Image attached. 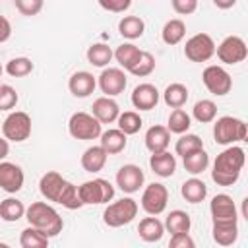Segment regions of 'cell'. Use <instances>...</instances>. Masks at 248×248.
Segmentation results:
<instances>
[{
  "label": "cell",
  "instance_id": "cell-49",
  "mask_svg": "<svg viewBox=\"0 0 248 248\" xmlns=\"http://www.w3.org/2000/svg\"><path fill=\"white\" fill-rule=\"evenodd\" d=\"M8 153H10V143L6 138H0V161H4L8 157Z\"/></svg>",
  "mask_w": 248,
  "mask_h": 248
},
{
  "label": "cell",
  "instance_id": "cell-33",
  "mask_svg": "<svg viewBox=\"0 0 248 248\" xmlns=\"http://www.w3.org/2000/svg\"><path fill=\"white\" fill-rule=\"evenodd\" d=\"M85 56H87V62H89L91 66L107 68L108 62L112 60V48H110L108 45H105V43H93V45L87 48Z\"/></svg>",
  "mask_w": 248,
  "mask_h": 248
},
{
  "label": "cell",
  "instance_id": "cell-22",
  "mask_svg": "<svg viewBox=\"0 0 248 248\" xmlns=\"http://www.w3.org/2000/svg\"><path fill=\"white\" fill-rule=\"evenodd\" d=\"M145 147L151 151V153H159V151H165L170 143V132L167 130V126H161V124H155L151 126L147 132H145Z\"/></svg>",
  "mask_w": 248,
  "mask_h": 248
},
{
  "label": "cell",
  "instance_id": "cell-48",
  "mask_svg": "<svg viewBox=\"0 0 248 248\" xmlns=\"http://www.w3.org/2000/svg\"><path fill=\"white\" fill-rule=\"evenodd\" d=\"M10 37H12V23L8 17L0 14V43H6Z\"/></svg>",
  "mask_w": 248,
  "mask_h": 248
},
{
  "label": "cell",
  "instance_id": "cell-11",
  "mask_svg": "<svg viewBox=\"0 0 248 248\" xmlns=\"http://www.w3.org/2000/svg\"><path fill=\"white\" fill-rule=\"evenodd\" d=\"M167 202H169V190L165 184L161 182H151L143 188L141 194V209L147 215H161L167 209Z\"/></svg>",
  "mask_w": 248,
  "mask_h": 248
},
{
  "label": "cell",
  "instance_id": "cell-25",
  "mask_svg": "<svg viewBox=\"0 0 248 248\" xmlns=\"http://www.w3.org/2000/svg\"><path fill=\"white\" fill-rule=\"evenodd\" d=\"M180 194H182V198H184L188 203H200V202H203L205 196H207V186H205V182H203L202 178L192 176V178H188V180L182 182Z\"/></svg>",
  "mask_w": 248,
  "mask_h": 248
},
{
  "label": "cell",
  "instance_id": "cell-6",
  "mask_svg": "<svg viewBox=\"0 0 248 248\" xmlns=\"http://www.w3.org/2000/svg\"><path fill=\"white\" fill-rule=\"evenodd\" d=\"M101 122L89 114V112H74L68 120V132L74 140H81V141H89V140H97L101 136Z\"/></svg>",
  "mask_w": 248,
  "mask_h": 248
},
{
  "label": "cell",
  "instance_id": "cell-19",
  "mask_svg": "<svg viewBox=\"0 0 248 248\" xmlns=\"http://www.w3.org/2000/svg\"><path fill=\"white\" fill-rule=\"evenodd\" d=\"M91 114L101 122V124H112L116 122L118 114H120V107L118 103L112 99V97H99L93 101V107H91Z\"/></svg>",
  "mask_w": 248,
  "mask_h": 248
},
{
  "label": "cell",
  "instance_id": "cell-4",
  "mask_svg": "<svg viewBox=\"0 0 248 248\" xmlns=\"http://www.w3.org/2000/svg\"><path fill=\"white\" fill-rule=\"evenodd\" d=\"M248 136L244 120L236 116H221L213 124V138L219 145H232L238 141H244Z\"/></svg>",
  "mask_w": 248,
  "mask_h": 248
},
{
  "label": "cell",
  "instance_id": "cell-21",
  "mask_svg": "<svg viewBox=\"0 0 248 248\" xmlns=\"http://www.w3.org/2000/svg\"><path fill=\"white\" fill-rule=\"evenodd\" d=\"M99 138H101L99 145L107 151V155H118L128 145V136L122 130H118V128H110L107 132H101Z\"/></svg>",
  "mask_w": 248,
  "mask_h": 248
},
{
  "label": "cell",
  "instance_id": "cell-43",
  "mask_svg": "<svg viewBox=\"0 0 248 248\" xmlns=\"http://www.w3.org/2000/svg\"><path fill=\"white\" fill-rule=\"evenodd\" d=\"M19 97H17V91L12 87V85H6L2 83L0 85V110H12L16 105H17Z\"/></svg>",
  "mask_w": 248,
  "mask_h": 248
},
{
  "label": "cell",
  "instance_id": "cell-34",
  "mask_svg": "<svg viewBox=\"0 0 248 248\" xmlns=\"http://www.w3.org/2000/svg\"><path fill=\"white\" fill-rule=\"evenodd\" d=\"M25 217V205L17 198H6L0 202V219L6 223H16Z\"/></svg>",
  "mask_w": 248,
  "mask_h": 248
},
{
  "label": "cell",
  "instance_id": "cell-45",
  "mask_svg": "<svg viewBox=\"0 0 248 248\" xmlns=\"http://www.w3.org/2000/svg\"><path fill=\"white\" fill-rule=\"evenodd\" d=\"M97 2L103 10L112 12V14H124L132 6V0H97Z\"/></svg>",
  "mask_w": 248,
  "mask_h": 248
},
{
  "label": "cell",
  "instance_id": "cell-37",
  "mask_svg": "<svg viewBox=\"0 0 248 248\" xmlns=\"http://www.w3.org/2000/svg\"><path fill=\"white\" fill-rule=\"evenodd\" d=\"M192 116L200 122V124H209L217 118V105L211 99H202L194 105L192 108Z\"/></svg>",
  "mask_w": 248,
  "mask_h": 248
},
{
  "label": "cell",
  "instance_id": "cell-27",
  "mask_svg": "<svg viewBox=\"0 0 248 248\" xmlns=\"http://www.w3.org/2000/svg\"><path fill=\"white\" fill-rule=\"evenodd\" d=\"M140 54H141V50H140V46H136L134 43H122L120 46H116V50H112V58H114V60L118 62V66H120L122 70H126V72L138 62Z\"/></svg>",
  "mask_w": 248,
  "mask_h": 248
},
{
  "label": "cell",
  "instance_id": "cell-23",
  "mask_svg": "<svg viewBox=\"0 0 248 248\" xmlns=\"http://www.w3.org/2000/svg\"><path fill=\"white\" fill-rule=\"evenodd\" d=\"M107 159H108V155L101 145H91V147H87L83 151L79 163H81L85 172H93L95 174V172L103 170V167L107 165Z\"/></svg>",
  "mask_w": 248,
  "mask_h": 248
},
{
  "label": "cell",
  "instance_id": "cell-8",
  "mask_svg": "<svg viewBox=\"0 0 248 248\" xmlns=\"http://www.w3.org/2000/svg\"><path fill=\"white\" fill-rule=\"evenodd\" d=\"M215 54V41L207 33H196L192 35L184 45V56L190 62H207Z\"/></svg>",
  "mask_w": 248,
  "mask_h": 248
},
{
  "label": "cell",
  "instance_id": "cell-2",
  "mask_svg": "<svg viewBox=\"0 0 248 248\" xmlns=\"http://www.w3.org/2000/svg\"><path fill=\"white\" fill-rule=\"evenodd\" d=\"M25 219L31 227L43 231L48 238L58 236L64 229L60 213L46 202H33L29 207H25Z\"/></svg>",
  "mask_w": 248,
  "mask_h": 248
},
{
  "label": "cell",
  "instance_id": "cell-26",
  "mask_svg": "<svg viewBox=\"0 0 248 248\" xmlns=\"http://www.w3.org/2000/svg\"><path fill=\"white\" fill-rule=\"evenodd\" d=\"M184 37H186V23L182 19H178V17L169 19L161 29V39L169 46H174V45L182 43Z\"/></svg>",
  "mask_w": 248,
  "mask_h": 248
},
{
  "label": "cell",
  "instance_id": "cell-47",
  "mask_svg": "<svg viewBox=\"0 0 248 248\" xmlns=\"http://www.w3.org/2000/svg\"><path fill=\"white\" fill-rule=\"evenodd\" d=\"M170 6L180 16H190L198 10V0H170Z\"/></svg>",
  "mask_w": 248,
  "mask_h": 248
},
{
  "label": "cell",
  "instance_id": "cell-41",
  "mask_svg": "<svg viewBox=\"0 0 248 248\" xmlns=\"http://www.w3.org/2000/svg\"><path fill=\"white\" fill-rule=\"evenodd\" d=\"M153 70H155V56H153L151 52H147V50H141L138 62H136L128 72H130L132 76H136V78H145V76L153 74Z\"/></svg>",
  "mask_w": 248,
  "mask_h": 248
},
{
  "label": "cell",
  "instance_id": "cell-10",
  "mask_svg": "<svg viewBox=\"0 0 248 248\" xmlns=\"http://www.w3.org/2000/svg\"><path fill=\"white\" fill-rule=\"evenodd\" d=\"M215 54L223 64H238L244 62L248 56V46L244 43L242 37L238 35H229L225 37L217 46H215Z\"/></svg>",
  "mask_w": 248,
  "mask_h": 248
},
{
  "label": "cell",
  "instance_id": "cell-15",
  "mask_svg": "<svg viewBox=\"0 0 248 248\" xmlns=\"http://www.w3.org/2000/svg\"><path fill=\"white\" fill-rule=\"evenodd\" d=\"M25 174L19 165L10 161H0V190L8 194H16L23 188Z\"/></svg>",
  "mask_w": 248,
  "mask_h": 248
},
{
  "label": "cell",
  "instance_id": "cell-39",
  "mask_svg": "<svg viewBox=\"0 0 248 248\" xmlns=\"http://www.w3.org/2000/svg\"><path fill=\"white\" fill-rule=\"evenodd\" d=\"M33 68H35V64L31 62V58H27V56H16V58H12L4 66V72L8 76H12V78H25V76H29L33 72Z\"/></svg>",
  "mask_w": 248,
  "mask_h": 248
},
{
  "label": "cell",
  "instance_id": "cell-46",
  "mask_svg": "<svg viewBox=\"0 0 248 248\" xmlns=\"http://www.w3.org/2000/svg\"><path fill=\"white\" fill-rule=\"evenodd\" d=\"M169 246L170 248H194L196 242L190 236V232H176V234H170Z\"/></svg>",
  "mask_w": 248,
  "mask_h": 248
},
{
  "label": "cell",
  "instance_id": "cell-31",
  "mask_svg": "<svg viewBox=\"0 0 248 248\" xmlns=\"http://www.w3.org/2000/svg\"><path fill=\"white\" fill-rule=\"evenodd\" d=\"M165 231H169L170 234H176V232H190V227H192V219L186 211L182 209H172L167 219H165Z\"/></svg>",
  "mask_w": 248,
  "mask_h": 248
},
{
  "label": "cell",
  "instance_id": "cell-28",
  "mask_svg": "<svg viewBox=\"0 0 248 248\" xmlns=\"http://www.w3.org/2000/svg\"><path fill=\"white\" fill-rule=\"evenodd\" d=\"M143 31H145V21L140 16H124L118 21V33L128 41L140 39Z\"/></svg>",
  "mask_w": 248,
  "mask_h": 248
},
{
  "label": "cell",
  "instance_id": "cell-42",
  "mask_svg": "<svg viewBox=\"0 0 248 248\" xmlns=\"http://www.w3.org/2000/svg\"><path fill=\"white\" fill-rule=\"evenodd\" d=\"M58 203L62 207H66V209H72V211L83 207V203L79 200V194H78V186L68 180L66 186H64V190H62V194H60V198H58Z\"/></svg>",
  "mask_w": 248,
  "mask_h": 248
},
{
  "label": "cell",
  "instance_id": "cell-24",
  "mask_svg": "<svg viewBox=\"0 0 248 248\" xmlns=\"http://www.w3.org/2000/svg\"><path fill=\"white\" fill-rule=\"evenodd\" d=\"M138 234L143 242H159L165 234V225H163V221L157 219V215L145 217L138 225Z\"/></svg>",
  "mask_w": 248,
  "mask_h": 248
},
{
  "label": "cell",
  "instance_id": "cell-38",
  "mask_svg": "<svg viewBox=\"0 0 248 248\" xmlns=\"http://www.w3.org/2000/svg\"><path fill=\"white\" fill-rule=\"evenodd\" d=\"M116 124H118V130H122L126 136H134V134L140 132L143 120L136 110H124V112L118 114Z\"/></svg>",
  "mask_w": 248,
  "mask_h": 248
},
{
  "label": "cell",
  "instance_id": "cell-30",
  "mask_svg": "<svg viewBox=\"0 0 248 248\" xmlns=\"http://www.w3.org/2000/svg\"><path fill=\"white\" fill-rule=\"evenodd\" d=\"M182 165H184L186 172H190L192 176H198V174H202V172L209 167V155H207V151L202 147V149H198V151H192V153L184 155V157H182Z\"/></svg>",
  "mask_w": 248,
  "mask_h": 248
},
{
  "label": "cell",
  "instance_id": "cell-32",
  "mask_svg": "<svg viewBox=\"0 0 248 248\" xmlns=\"http://www.w3.org/2000/svg\"><path fill=\"white\" fill-rule=\"evenodd\" d=\"M188 87L184 85V83H170V85H167V89L163 91V101H165V105L167 107H170V108H180V107H184L186 105V101H188Z\"/></svg>",
  "mask_w": 248,
  "mask_h": 248
},
{
  "label": "cell",
  "instance_id": "cell-7",
  "mask_svg": "<svg viewBox=\"0 0 248 248\" xmlns=\"http://www.w3.org/2000/svg\"><path fill=\"white\" fill-rule=\"evenodd\" d=\"M0 128L8 141L21 143L31 136V116L23 110H14L4 118Z\"/></svg>",
  "mask_w": 248,
  "mask_h": 248
},
{
  "label": "cell",
  "instance_id": "cell-16",
  "mask_svg": "<svg viewBox=\"0 0 248 248\" xmlns=\"http://www.w3.org/2000/svg\"><path fill=\"white\" fill-rule=\"evenodd\" d=\"M159 97L161 93L153 83H140L134 87L130 101L138 110H153L159 103Z\"/></svg>",
  "mask_w": 248,
  "mask_h": 248
},
{
  "label": "cell",
  "instance_id": "cell-1",
  "mask_svg": "<svg viewBox=\"0 0 248 248\" xmlns=\"http://www.w3.org/2000/svg\"><path fill=\"white\" fill-rule=\"evenodd\" d=\"M242 167H244V149L232 143L215 157L211 178L217 186H232L240 178Z\"/></svg>",
  "mask_w": 248,
  "mask_h": 248
},
{
  "label": "cell",
  "instance_id": "cell-13",
  "mask_svg": "<svg viewBox=\"0 0 248 248\" xmlns=\"http://www.w3.org/2000/svg\"><path fill=\"white\" fill-rule=\"evenodd\" d=\"M97 85L107 97H116L128 85L126 72L122 68H103L101 76L97 78Z\"/></svg>",
  "mask_w": 248,
  "mask_h": 248
},
{
  "label": "cell",
  "instance_id": "cell-44",
  "mask_svg": "<svg viewBox=\"0 0 248 248\" xmlns=\"http://www.w3.org/2000/svg\"><path fill=\"white\" fill-rule=\"evenodd\" d=\"M14 4H16L17 12H19L21 16L31 17V16H37V14L43 10L45 0H14Z\"/></svg>",
  "mask_w": 248,
  "mask_h": 248
},
{
  "label": "cell",
  "instance_id": "cell-14",
  "mask_svg": "<svg viewBox=\"0 0 248 248\" xmlns=\"http://www.w3.org/2000/svg\"><path fill=\"white\" fill-rule=\"evenodd\" d=\"M145 182V174L141 170V167L134 165V163H128V165H122L116 172V186L124 192V194H136L140 192V188L143 186Z\"/></svg>",
  "mask_w": 248,
  "mask_h": 248
},
{
  "label": "cell",
  "instance_id": "cell-29",
  "mask_svg": "<svg viewBox=\"0 0 248 248\" xmlns=\"http://www.w3.org/2000/svg\"><path fill=\"white\" fill-rule=\"evenodd\" d=\"M211 232L219 246H231L238 240V223H213Z\"/></svg>",
  "mask_w": 248,
  "mask_h": 248
},
{
  "label": "cell",
  "instance_id": "cell-36",
  "mask_svg": "<svg viewBox=\"0 0 248 248\" xmlns=\"http://www.w3.org/2000/svg\"><path fill=\"white\" fill-rule=\"evenodd\" d=\"M192 126V116L180 107V108H172V112L169 114V122H167V130L170 134H184L188 132Z\"/></svg>",
  "mask_w": 248,
  "mask_h": 248
},
{
  "label": "cell",
  "instance_id": "cell-35",
  "mask_svg": "<svg viewBox=\"0 0 248 248\" xmlns=\"http://www.w3.org/2000/svg\"><path fill=\"white\" fill-rule=\"evenodd\" d=\"M48 240L50 238L43 231H39V229H35L31 225L25 227L21 231V234H19V246L21 248H46Z\"/></svg>",
  "mask_w": 248,
  "mask_h": 248
},
{
  "label": "cell",
  "instance_id": "cell-9",
  "mask_svg": "<svg viewBox=\"0 0 248 248\" xmlns=\"http://www.w3.org/2000/svg\"><path fill=\"white\" fill-rule=\"evenodd\" d=\"M202 81H203L205 89L211 95H217V97H223V95H227L232 89V78H231V74L223 66H217V64H211V66L203 68Z\"/></svg>",
  "mask_w": 248,
  "mask_h": 248
},
{
  "label": "cell",
  "instance_id": "cell-20",
  "mask_svg": "<svg viewBox=\"0 0 248 248\" xmlns=\"http://www.w3.org/2000/svg\"><path fill=\"white\" fill-rule=\"evenodd\" d=\"M149 167L151 170L161 176V178H169L174 174L176 170V157L170 153V151H159V153H151L149 157Z\"/></svg>",
  "mask_w": 248,
  "mask_h": 248
},
{
  "label": "cell",
  "instance_id": "cell-50",
  "mask_svg": "<svg viewBox=\"0 0 248 248\" xmlns=\"http://www.w3.org/2000/svg\"><path fill=\"white\" fill-rule=\"evenodd\" d=\"M219 10H229V8H232L234 4H236V0H211Z\"/></svg>",
  "mask_w": 248,
  "mask_h": 248
},
{
  "label": "cell",
  "instance_id": "cell-12",
  "mask_svg": "<svg viewBox=\"0 0 248 248\" xmlns=\"http://www.w3.org/2000/svg\"><path fill=\"white\" fill-rule=\"evenodd\" d=\"M209 213L213 223H238V211L229 194H215L209 202Z\"/></svg>",
  "mask_w": 248,
  "mask_h": 248
},
{
  "label": "cell",
  "instance_id": "cell-40",
  "mask_svg": "<svg viewBox=\"0 0 248 248\" xmlns=\"http://www.w3.org/2000/svg\"><path fill=\"white\" fill-rule=\"evenodd\" d=\"M202 147H203V141H202L200 136L184 132V134H180V138H178L176 143H174V153L180 155V157H184V155H188V153H192V151H198V149H202Z\"/></svg>",
  "mask_w": 248,
  "mask_h": 248
},
{
  "label": "cell",
  "instance_id": "cell-17",
  "mask_svg": "<svg viewBox=\"0 0 248 248\" xmlns=\"http://www.w3.org/2000/svg\"><path fill=\"white\" fill-rule=\"evenodd\" d=\"M66 182H68V180H66L60 172H56V170H46V172L41 176V180H39V192H41V196H43L45 200L58 203V198H60V194H62V190H64V186H66Z\"/></svg>",
  "mask_w": 248,
  "mask_h": 248
},
{
  "label": "cell",
  "instance_id": "cell-51",
  "mask_svg": "<svg viewBox=\"0 0 248 248\" xmlns=\"http://www.w3.org/2000/svg\"><path fill=\"white\" fill-rule=\"evenodd\" d=\"M2 74H4V66L0 64V85H2Z\"/></svg>",
  "mask_w": 248,
  "mask_h": 248
},
{
  "label": "cell",
  "instance_id": "cell-3",
  "mask_svg": "<svg viewBox=\"0 0 248 248\" xmlns=\"http://www.w3.org/2000/svg\"><path fill=\"white\" fill-rule=\"evenodd\" d=\"M138 211H140L138 202H136L134 198L126 196V198L116 200V202H112V203H108V205L105 207V211H103V221H105L107 227L118 229V227H124V225L132 223V221L136 219Z\"/></svg>",
  "mask_w": 248,
  "mask_h": 248
},
{
  "label": "cell",
  "instance_id": "cell-5",
  "mask_svg": "<svg viewBox=\"0 0 248 248\" xmlns=\"http://www.w3.org/2000/svg\"><path fill=\"white\" fill-rule=\"evenodd\" d=\"M78 194L83 205H101V203L112 202L114 186L107 178H93L78 186Z\"/></svg>",
  "mask_w": 248,
  "mask_h": 248
},
{
  "label": "cell",
  "instance_id": "cell-18",
  "mask_svg": "<svg viewBox=\"0 0 248 248\" xmlns=\"http://www.w3.org/2000/svg\"><path fill=\"white\" fill-rule=\"evenodd\" d=\"M97 87V78L91 74V72H85V70H79V72H74L68 79V89L74 97L78 99H85L89 97Z\"/></svg>",
  "mask_w": 248,
  "mask_h": 248
},
{
  "label": "cell",
  "instance_id": "cell-52",
  "mask_svg": "<svg viewBox=\"0 0 248 248\" xmlns=\"http://www.w3.org/2000/svg\"><path fill=\"white\" fill-rule=\"evenodd\" d=\"M0 124H2V122H0Z\"/></svg>",
  "mask_w": 248,
  "mask_h": 248
}]
</instances>
